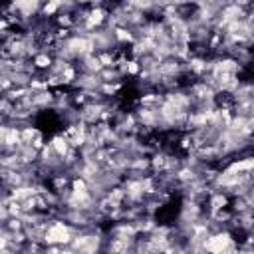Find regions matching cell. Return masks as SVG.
Here are the masks:
<instances>
[{
  "label": "cell",
  "mask_w": 254,
  "mask_h": 254,
  "mask_svg": "<svg viewBox=\"0 0 254 254\" xmlns=\"http://www.w3.org/2000/svg\"><path fill=\"white\" fill-rule=\"evenodd\" d=\"M50 145L54 147V151H56V153H58V157H62V159H65V155L71 151L69 141H67L62 133H56V135L50 139Z\"/></svg>",
  "instance_id": "7a4b0ae2"
},
{
  "label": "cell",
  "mask_w": 254,
  "mask_h": 254,
  "mask_svg": "<svg viewBox=\"0 0 254 254\" xmlns=\"http://www.w3.org/2000/svg\"><path fill=\"white\" fill-rule=\"evenodd\" d=\"M127 77H139V73H141V64H139V60H135V58H129V62H127Z\"/></svg>",
  "instance_id": "3957f363"
},
{
  "label": "cell",
  "mask_w": 254,
  "mask_h": 254,
  "mask_svg": "<svg viewBox=\"0 0 254 254\" xmlns=\"http://www.w3.org/2000/svg\"><path fill=\"white\" fill-rule=\"evenodd\" d=\"M54 56L52 54H48V52H40L38 56H34L32 58V64H34V67L40 71V73H48L50 69H52V65H54Z\"/></svg>",
  "instance_id": "6da1fadb"
}]
</instances>
